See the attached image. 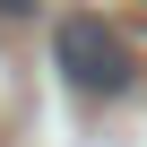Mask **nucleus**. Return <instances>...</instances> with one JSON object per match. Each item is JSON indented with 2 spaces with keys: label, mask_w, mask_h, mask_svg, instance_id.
Instances as JSON below:
<instances>
[{
  "label": "nucleus",
  "mask_w": 147,
  "mask_h": 147,
  "mask_svg": "<svg viewBox=\"0 0 147 147\" xmlns=\"http://www.w3.org/2000/svg\"><path fill=\"white\" fill-rule=\"evenodd\" d=\"M52 61H61V87L69 95H95V104H113V95H130V78H138V61H130V43L104 26V18H61L52 26Z\"/></svg>",
  "instance_id": "f257e3e1"
}]
</instances>
